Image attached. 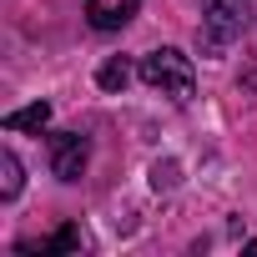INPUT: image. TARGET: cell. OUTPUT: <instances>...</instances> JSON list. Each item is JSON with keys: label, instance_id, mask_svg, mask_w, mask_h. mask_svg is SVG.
Returning <instances> with one entry per match:
<instances>
[{"label": "cell", "instance_id": "obj_6", "mask_svg": "<svg viewBox=\"0 0 257 257\" xmlns=\"http://www.w3.org/2000/svg\"><path fill=\"white\" fill-rule=\"evenodd\" d=\"M46 121H51V106H46V101H36V106H21V111H11V116H6V132H41Z\"/></svg>", "mask_w": 257, "mask_h": 257}, {"label": "cell", "instance_id": "obj_7", "mask_svg": "<svg viewBox=\"0 0 257 257\" xmlns=\"http://www.w3.org/2000/svg\"><path fill=\"white\" fill-rule=\"evenodd\" d=\"M21 182H26V177H21L16 152H0V197H6V202H11V197H21Z\"/></svg>", "mask_w": 257, "mask_h": 257}, {"label": "cell", "instance_id": "obj_1", "mask_svg": "<svg viewBox=\"0 0 257 257\" xmlns=\"http://www.w3.org/2000/svg\"><path fill=\"white\" fill-rule=\"evenodd\" d=\"M142 81H147L152 91L172 96V101H192V91H197L192 61H187L182 51H172V46H162V51H152V56L142 61Z\"/></svg>", "mask_w": 257, "mask_h": 257}, {"label": "cell", "instance_id": "obj_9", "mask_svg": "<svg viewBox=\"0 0 257 257\" xmlns=\"http://www.w3.org/2000/svg\"><path fill=\"white\" fill-rule=\"evenodd\" d=\"M177 182H182V167H177L172 157H167V162H152V187H157V192H172Z\"/></svg>", "mask_w": 257, "mask_h": 257}, {"label": "cell", "instance_id": "obj_3", "mask_svg": "<svg viewBox=\"0 0 257 257\" xmlns=\"http://www.w3.org/2000/svg\"><path fill=\"white\" fill-rule=\"evenodd\" d=\"M86 157H91V142H86L81 132H56V137H51V172H56L61 182H81Z\"/></svg>", "mask_w": 257, "mask_h": 257}, {"label": "cell", "instance_id": "obj_5", "mask_svg": "<svg viewBox=\"0 0 257 257\" xmlns=\"http://www.w3.org/2000/svg\"><path fill=\"white\" fill-rule=\"evenodd\" d=\"M86 247V237H81V227L76 222H66L56 237H46V242H21L16 252H81Z\"/></svg>", "mask_w": 257, "mask_h": 257}, {"label": "cell", "instance_id": "obj_8", "mask_svg": "<svg viewBox=\"0 0 257 257\" xmlns=\"http://www.w3.org/2000/svg\"><path fill=\"white\" fill-rule=\"evenodd\" d=\"M96 81H101V91H126V81H132V66H126L121 56H111V61L96 71Z\"/></svg>", "mask_w": 257, "mask_h": 257}, {"label": "cell", "instance_id": "obj_4", "mask_svg": "<svg viewBox=\"0 0 257 257\" xmlns=\"http://www.w3.org/2000/svg\"><path fill=\"white\" fill-rule=\"evenodd\" d=\"M137 6L142 0H86V21H91V31H121L137 16Z\"/></svg>", "mask_w": 257, "mask_h": 257}, {"label": "cell", "instance_id": "obj_2", "mask_svg": "<svg viewBox=\"0 0 257 257\" xmlns=\"http://www.w3.org/2000/svg\"><path fill=\"white\" fill-rule=\"evenodd\" d=\"M252 21V0H202V51L217 56L222 46H232Z\"/></svg>", "mask_w": 257, "mask_h": 257}]
</instances>
